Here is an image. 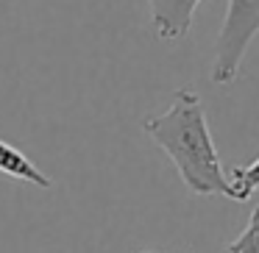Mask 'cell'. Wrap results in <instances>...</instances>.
<instances>
[{
  "instance_id": "6da1fadb",
  "label": "cell",
  "mask_w": 259,
  "mask_h": 253,
  "mask_svg": "<svg viewBox=\"0 0 259 253\" xmlns=\"http://www.w3.org/2000/svg\"><path fill=\"white\" fill-rule=\"evenodd\" d=\"M142 128L170 156L190 192L231 197L229 175L223 173L218 147L209 134L203 103L192 89H179L167 112L148 117Z\"/></svg>"
},
{
  "instance_id": "7a4b0ae2",
  "label": "cell",
  "mask_w": 259,
  "mask_h": 253,
  "mask_svg": "<svg viewBox=\"0 0 259 253\" xmlns=\"http://www.w3.org/2000/svg\"><path fill=\"white\" fill-rule=\"evenodd\" d=\"M259 34V0H229L226 20L220 25L218 45H214L212 81L231 84L240 75V64Z\"/></svg>"
},
{
  "instance_id": "3957f363",
  "label": "cell",
  "mask_w": 259,
  "mask_h": 253,
  "mask_svg": "<svg viewBox=\"0 0 259 253\" xmlns=\"http://www.w3.org/2000/svg\"><path fill=\"white\" fill-rule=\"evenodd\" d=\"M198 3L201 0H148L153 31H156L159 39L170 42L190 34Z\"/></svg>"
},
{
  "instance_id": "277c9868",
  "label": "cell",
  "mask_w": 259,
  "mask_h": 253,
  "mask_svg": "<svg viewBox=\"0 0 259 253\" xmlns=\"http://www.w3.org/2000/svg\"><path fill=\"white\" fill-rule=\"evenodd\" d=\"M0 173L9 175V178H17V181H28V184L39 186V189H51L53 186V181L25 153H20L17 147H12L3 139H0Z\"/></svg>"
},
{
  "instance_id": "5b68a950",
  "label": "cell",
  "mask_w": 259,
  "mask_h": 253,
  "mask_svg": "<svg viewBox=\"0 0 259 253\" xmlns=\"http://www.w3.org/2000/svg\"><path fill=\"white\" fill-rule=\"evenodd\" d=\"M229 186H231V200L245 203L253 192L259 189V159H253L251 164H237L229 173Z\"/></svg>"
},
{
  "instance_id": "8992f818",
  "label": "cell",
  "mask_w": 259,
  "mask_h": 253,
  "mask_svg": "<svg viewBox=\"0 0 259 253\" xmlns=\"http://www.w3.org/2000/svg\"><path fill=\"white\" fill-rule=\"evenodd\" d=\"M223 253H259V203L253 206L245 231H242Z\"/></svg>"
},
{
  "instance_id": "52a82bcc",
  "label": "cell",
  "mask_w": 259,
  "mask_h": 253,
  "mask_svg": "<svg viewBox=\"0 0 259 253\" xmlns=\"http://www.w3.org/2000/svg\"><path fill=\"white\" fill-rule=\"evenodd\" d=\"M140 253H159V250H140Z\"/></svg>"
}]
</instances>
